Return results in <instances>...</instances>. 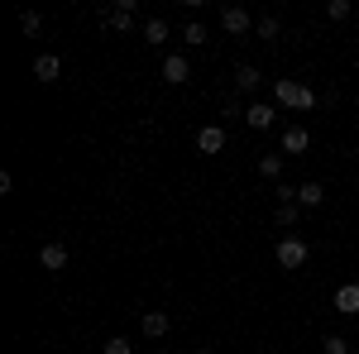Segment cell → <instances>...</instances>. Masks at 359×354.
<instances>
[{
	"label": "cell",
	"mask_w": 359,
	"mask_h": 354,
	"mask_svg": "<svg viewBox=\"0 0 359 354\" xmlns=\"http://www.w3.org/2000/svg\"><path fill=\"white\" fill-rule=\"evenodd\" d=\"M163 39H168V20H158V15L144 20V43H163Z\"/></svg>",
	"instance_id": "cell-15"
},
{
	"label": "cell",
	"mask_w": 359,
	"mask_h": 354,
	"mask_svg": "<svg viewBox=\"0 0 359 354\" xmlns=\"http://www.w3.org/2000/svg\"><path fill=\"white\" fill-rule=\"evenodd\" d=\"M196 354H216V350H196Z\"/></svg>",
	"instance_id": "cell-24"
},
{
	"label": "cell",
	"mask_w": 359,
	"mask_h": 354,
	"mask_svg": "<svg viewBox=\"0 0 359 354\" xmlns=\"http://www.w3.org/2000/svg\"><path fill=\"white\" fill-rule=\"evenodd\" d=\"M273 101H278L283 110H311V106H316V91H311L306 82L278 77V82H273Z\"/></svg>",
	"instance_id": "cell-1"
},
{
	"label": "cell",
	"mask_w": 359,
	"mask_h": 354,
	"mask_svg": "<svg viewBox=\"0 0 359 354\" xmlns=\"http://www.w3.org/2000/svg\"><path fill=\"white\" fill-rule=\"evenodd\" d=\"M182 43L201 48V43H206V25H187V29H182Z\"/></svg>",
	"instance_id": "cell-19"
},
{
	"label": "cell",
	"mask_w": 359,
	"mask_h": 354,
	"mask_svg": "<svg viewBox=\"0 0 359 354\" xmlns=\"http://www.w3.org/2000/svg\"><path fill=\"white\" fill-rule=\"evenodd\" d=\"M321 201H326V187L321 182H302L297 187V206H321Z\"/></svg>",
	"instance_id": "cell-13"
},
{
	"label": "cell",
	"mask_w": 359,
	"mask_h": 354,
	"mask_svg": "<svg viewBox=\"0 0 359 354\" xmlns=\"http://www.w3.org/2000/svg\"><path fill=\"white\" fill-rule=\"evenodd\" d=\"M245 125H249V130H273V125H278V106H269V101H254V106L245 110Z\"/></svg>",
	"instance_id": "cell-5"
},
{
	"label": "cell",
	"mask_w": 359,
	"mask_h": 354,
	"mask_svg": "<svg viewBox=\"0 0 359 354\" xmlns=\"http://www.w3.org/2000/svg\"><path fill=\"white\" fill-rule=\"evenodd\" d=\"M221 29L240 39V34H249V29H254V20H249L245 5H225V10H221Z\"/></svg>",
	"instance_id": "cell-4"
},
{
	"label": "cell",
	"mask_w": 359,
	"mask_h": 354,
	"mask_svg": "<svg viewBox=\"0 0 359 354\" xmlns=\"http://www.w3.org/2000/svg\"><path fill=\"white\" fill-rule=\"evenodd\" d=\"M259 172H264V177H283V154H264V158H259Z\"/></svg>",
	"instance_id": "cell-16"
},
{
	"label": "cell",
	"mask_w": 359,
	"mask_h": 354,
	"mask_svg": "<svg viewBox=\"0 0 359 354\" xmlns=\"http://www.w3.org/2000/svg\"><path fill=\"white\" fill-rule=\"evenodd\" d=\"M106 354H135V345L125 335H115V340H106Z\"/></svg>",
	"instance_id": "cell-22"
},
{
	"label": "cell",
	"mask_w": 359,
	"mask_h": 354,
	"mask_svg": "<svg viewBox=\"0 0 359 354\" xmlns=\"http://www.w3.org/2000/svg\"><path fill=\"white\" fill-rule=\"evenodd\" d=\"M321 354H350V340H340V335H326V340H321Z\"/></svg>",
	"instance_id": "cell-21"
},
{
	"label": "cell",
	"mask_w": 359,
	"mask_h": 354,
	"mask_svg": "<svg viewBox=\"0 0 359 354\" xmlns=\"http://www.w3.org/2000/svg\"><path fill=\"white\" fill-rule=\"evenodd\" d=\"M20 29H25V34H39V29H43V15H39V10H25V15H20Z\"/></svg>",
	"instance_id": "cell-20"
},
{
	"label": "cell",
	"mask_w": 359,
	"mask_h": 354,
	"mask_svg": "<svg viewBox=\"0 0 359 354\" xmlns=\"http://www.w3.org/2000/svg\"><path fill=\"white\" fill-rule=\"evenodd\" d=\"M273 220H278V225H297V206H278Z\"/></svg>",
	"instance_id": "cell-23"
},
{
	"label": "cell",
	"mask_w": 359,
	"mask_h": 354,
	"mask_svg": "<svg viewBox=\"0 0 359 354\" xmlns=\"http://www.w3.org/2000/svg\"><path fill=\"white\" fill-rule=\"evenodd\" d=\"M235 86H240L245 96H249V91H259V67H249V62H245V67H235Z\"/></svg>",
	"instance_id": "cell-14"
},
{
	"label": "cell",
	"mask_w": 359,
	"mask_h": 354,
	"mask_svg": "<svg viewBox=\"0 0 359 354\" xmlns=\"http://www.w3.org/2000/svg\"><path fill=\"white\" fill-rule=\"evenodd\" d=\"M135 5H139V0H115L111 10L101 15V20H106V29H115V34H130V29H135Z\"/></svg>",
	"instance_id": "cell-3"
},
{
	"label": "cell",
	"mask_w": 359,
	"mask_h": 354,
	"mask_svg": "<svg viewBox=\"0 0 359 354\" xmlns=\"http://www.w3.org/2000/svg\"><path fill=\"white\" fill-rule=\"evenodd\" d=\"M149 354H163V350H149Z\"/></svg>",
	"instance_id": "cell-25"
},
{
	"label": "cell",
	"mask_w": 359,
	"mask_h": 354,
	"mask_svg": "<svg viewBox=\"0 0 359 354\" xmlns=\"http://www.w3.org/2000/svg\"><path fill=\"white\" fill-rule=\"evenodd\" d=\"M326 20H331V25L350 20V0H331V5H326Z\"/></svg>",
	"instance_id": "cell-17"
},
{
	"label": "cell",
	"mask_w": 359,
	"mask_h": 354,
	"mask_svg": "<svg viewBox=\"0 0 359 354\" xmlns=\"http://www.w3.org/2000/svg\"><path fill=\"white\" fill-rule=\"evenodd\" d=\"M187 77H192V62H187V57H182V53H172V57H163V82H172V86H182V82H187Z\"/></svg>",
	"instance_id": "cell-7"
},
{
	"label": "cell",
	"mask_w": 359,
	"mask_h": 354,
	"mask_svg": "<svg viewBox=\"0 0 359 354\" xmlns=\"http://www.w3.org/2000/svg\"><path fill=\"white\" fill-rule=\"evenodd\" d=\"M144 335H149V340H163L168 335V316L163 311H144Z\"/></svg>",
	"instance_id": "cell-12"
},
{
	"label": "cell",
	"mask_w": 359,
	"mask_h": 354,
	"mask_svg": "<svg viewBox=\"0 0 359 354\" xmlns=\"http://www.w3.org/2000/svg\"><path fill=\"white\" fill-rule=\"evenodd\" d=\"M306 144H311V135H306L302 125H292V130H283V154H306Z\"/></svg>",
	"instance_id": "cell-11"
},
{
	"label": "cell",
	"mask_w": 359,
	"mask_h": 354,
	"mask_svg": "<svg viewBox=\"0 0 359 354\" xmlns=\"http://www.w3.org/2000/svg\"><path fill=\"white\" fill-rule=\"evenodd\" d=\"M196 149H201V154H221L225 149V125H206V130L196 135Z\"/></svg>",
	"instance_id": "cell-8"
},
{
	"label": "cell",
	"mask_w": 359,
	"mask_h": 354,
	"mask_svg": "<svg viewBox=\"0 0 359 354\" xmlns=\"http://www.w3.org/2000/svg\"><path fill=\"white\" fill-rule=\"evenodd\" d=\"M306 259H311V249H306V240H297V235L278 240V268H302Z\"/></svg>",
	"instance_id": "cell-2"
},
{
	"label": "cell",
	"mask_w": 359,
	"mask_h": 354,
	"mask_svg": "<svg viewBox=\"0 0 359 354\" xmlns=\"http://www.w3.org/2000/svg\"><path fill=\"white\" fill-rule=\"evenodd\" d=\"M254 34H259V39H278V20H273V15L254 20Z\"/></svg>",
	"instance_id": "cell-18"
},
{
	"label": "cell",
	"mask_w": 359,
	"mask_h": 354,
	"mask_svg": "<svg viewBox=\"0 0 359 354\" xmlns=\"http://www.w3.org/2000/svg\"><path fill=\"white\" fill-rule=\"evenodd\" d=\"M39 264H43L48 273H62L67 268V245H62V240H48V245L39 249Z\"/></svg>",
	"instance_id": "cell-6"
},
{
	"label": "cell",
	"mask_w": 359,
	"mask_h": 354,
	"mask_svg": "<svg viewBox=\"0 0 359 354\" xmlns=\"http://www.w3.org/2000/svg\"><path fill=\"white\" fill-rule=\"evenodd\" d=\"M335 311H345V316H359V282H345V287L335 292Z\"/></svg>",
	"instance_id": "cell-10"
},
{
	"label": "cell",
	"mask_w": 359,
	"mask_h": 354,
	"mask_svg": "<svg viewBox=\"0 0 359 354\" xmlns=\"http://www.w3.org/2000/svg\"><path fill=\"white\" fill-rule=\"evenodd\" d=\"M57 72H62V62H57V53H43L39 62H34V82H57Z\"/></svg>",
	"instance_id": "cell-9"
}]
</instances>
